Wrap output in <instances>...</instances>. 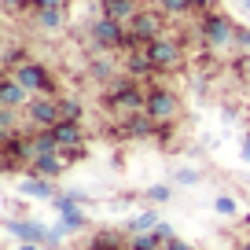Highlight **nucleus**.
I'll return each instance as SVG.
<instances>
[{
	"mask_svg": "<svg viewBox=\"0 0 250 250\" xmlns=\"http://www.w3.org/2000/svg\"><path fill=\"white\" fill-rule=\"evenodd\" d=\"M144 103H147V92L136 81H129V78L110 81V88H107V107L110 110H118V114H140Z\"/></svg>",
	"mask_w": 250,
	"mask_h": 250,
	"instance_id": "f257e3e1",
	"label": "nucleus"
},
{
	"mask_svg": "<svg viewBox=\"0 0 250 250\" xmlns=\"http://www.w3.org/2000/svg\"><path fill=\"white\" fill-rule=\"evenodd\" d=\"M199 33H203L206 48H217V52H225V48L235 44V22L228 15H221V11H203Z\"/></svg>",
	"mask_w": 250,
	"mask_h": 250,
	"instance_id": "f03ea898",
	"label": "nucleus"
},
{
	"mask_svg": "<svg viewBox=\"0 0 250 250\" xmlns=\"http://www.w3.org/2000/svg\"><path fill=\"white\" fill-rule=\"evenodd\" d=\"M162 33H166V15L162 11H151V8H140L136 19L129 22V44L125 48H144L155 37H162Z\"/></svg>",
	"mask_w": 250,
	"mask_h": 250,
	"instance_id": "7ed1b4c3",
	"label": "nucleus"
},
{
	"mask_svg": "<svg viewBox=\"0 0 250 250\" xmlns=\"http://www.w3.org/2000/svg\"><path fill=\"white\" fill-rule=\"evenodd\" d=\"M88 37H92V44L100 48V52H118V48L129 44V26L114 22V19H107V15H100L92 22V30H88Z\"/></svg>",
	"mask_w": 250,
	"mask_h": 250,
	"instance_id": "20e7f679",
	"label": "nucleus"
},
{
	"mask_svg": "<svg viewBox=\"0 0 250 250\" xmlns=\"http://www.w3.org/2000/svg\"><path fill=\"white\" fill-rule=\"evenodd\" d=\"M147 48V59H151V66H155V74H169V70H177L180 62H184V52H180V44L173 37H155L151 44H144Z\"/></svg>",
	"mask_w": 250,
	"mask_h": 250,
	"instance_id": "39448f33",
	"label": "nucleus"
},
{
	"mask_svg": "<svg viewBox=\"0 0 250 250\" xmlns=\"http://www.w3.org/2000/svg\"><path fill=\"white\" fill-rule=\"evenodd\" d=\"M11 78H19L33 96H52V88H55V85H52V74H48V66H44V62H37V59L19 62L15 70H11Z\"/></svg>",
	"mask_w": 250,
	"mask_h": 250,
	"instance_id": "423d86ee",
	"label": "nucleus"
},
{
	"mask_svg": "<svg viewBox=\"0 0 250 250\" xmlns=\"http://www.w3.org/2000/svg\"><path fill=\"white\" fill-rule=\"evenodd\" d=\"M62 114H59V96H33L30 107H26V125L33 129H52L59 125Z\"/></svg>",
	"mask_w": 250,
	"mask_h": 250,
	"instance_id": "0eeeda50",
	"label": "nucleus"
},
{
	"mask_svg": "<svg viewBox=\"0 0 250 250\" xmlns=\"http://www.w3.org/2000/svg\"><path fill=\"white\" fill-rule=\"evenodd\" d=\"M144 110H147L158 125H166V122H173V118L180 114V100H177L173 88H147V103H144Z\"/></svg>",
	"mask_w": 250,
	"mask_h": 250,
	"instance_id": "6e6552de",
	"label": "nucleus"
},
{
	"mask_svg": "<svg viewBox=\"0 0 250 250\" xmlns=\"http://www.w3.org/2000/svg\"><path fill=\"white\" fill-rule=\"evenodd\" d=\"M33 100V92L22 85L19 78H11V74H4V81H0V107H15V110H26Z\"/></svg>",
	"mask_w": 250,
	"mask_h": 250,
	"instance_id": "1a4fd4ad",
	"label": "nucleus"
},
{
	"mask_svg": "<svg viewBox=\"0 0 250 250\" xmlns=\"http://www.w3.org/2000/svg\"><path fill=\"white\" fill-rule=\"evenodd\" d=\"M52 136H55V144H59V151H81L85 147V129H81V122L52 125Z\"/></svg>",
	"mask_w": 250,
	"mask_h": 250,
	"instance_id": "9d476101",
	"label": "nucleus"
},
{
	"mask_svg": "<svg viewBox=\"0 0 250 250\" xmlns=\"http://www.w3.org/2000/svg\"><path fill=\"white\" fill-rule=\"evenodd\" d=\"M70 166V158H66V151H59V155H44V158H33L30 166H26V173H33V177H44V180H55L62 177V169Z\"/></svg>",
	"mask_w": 250,
	"mask_h": 250,
	"instance_id": "9b49d317",
	"label": "nucleus"
},
{
	"mask_svg": "<svg viewBox=\"0 0 250 250\" xmlns=\"http://www.w3.org/2000/svg\"><path fill=\"white\" fill-rule=\"evenodd\" d=\"M100 8L107 19H114V22H133L136 11H140V0H100Z\"/></svg>",
	"mask_w": 250,
	"mask_h": 250,
	"instance_id": "f8f14e48",
	"label": "nucleus"
},
{
	"mask_svg": "<svg viewBox=\"0 0 250 250\" xmlns=\"http://www.w3.org/2000/svg\"><path fill=\"white\" fill-rule=\"evenodd\" d=\"M155 125H158L155 118H151L147 110H140V114H129V118L122 122V133L133 136V140H140V136H151V133H155Z\"/></svg>",
	"mask_w": 250,
	"mask_h": 250,
	"instance_id": "ddd939ff",
	"label": "nucleus"
},
{
	"mask_svg": "<svg viewBox=\"0 0 250 250\" xmlns=\"http://www.w3.org/2000/svg\"><path fill=\"white\" fill-rule=\"evenodd\" d=\"M8 232H15L22 243H48V228H41L37 221H8Z\"/></svg>",
	"mask_w": 250,
	"mask_h": 250,
	"instance_id": "4468645a",
	"label": "nucleus"
},
{
	"mask_svg": "<svg viewBox=\"0 0 250 250\" xmlns=\"http://www.w3.org/2000/svg\"><path fill=\"white\" fill-rule=\"evenodd\" d=\"M26 136H30V151H33V158L59 155V144H55L52 129H33V133H26Z\"/></svg>",
	"mask_w": 250,
	"mask_h": 250,
	"instance_id": "2eb2a0df",
	"label": "nucleus"
},
{
	"mask_svg": "<svg viewBox=\"0 0 250 250\" xmlns=\"http://www.w3.org/2000/svg\"><path fill=\"white\" fill-rule=\"evenodd\" d=\"M22 195H33V199H55L59 191L52 188V180H44V177H33V173H26V180H22Z\"/></svg>",
	"mask_w": 250,
	"mask_h": 250,
	"instance_id": "dca6fc26",
	"label": "nucleus"
},
{
	"mask_svg": "<svg viewBox=\"0 0 250 250\" xmlns=\"http://www.w3.org/2000/svg\"><path fill=\"white\" fill-rule=\"evenodd\" d=\"M129 74L133 78H147V74H155V66H151V59H147V48H129Z\"/></svg>",
	"mask_w": 250,
	"mask_h": 250,
	"instance_id": "f3484780",
	"label": "nucleus"
},
{
	"mask_svg": "<svg viewBox=\"0 0 250 250\" xmlns=\"http://www.w3.org/2000/svg\"><path fill=\"white\" fill-rule=\"evenodd\" d=\"M37 26L41 30H48V33H55V30H62V22H66V8H52V11H37Z\"/></svg>",
	"mask_w": 250,
	"mask_h": 250,
	"instance_id": "a211bd4d",
	"label": "nucleus"
},
{
	"mask_svg": "<svg viewBox=\"0 0 250 250\" xmlns=\"http://www.w3.org/2000/svg\"><path fill=\"white\" fill-rule=\"evenodd\" d=\"M166 239L158 232H136L133 239H129V250H162Z\"/></svg>",
	"mask_w": 250,
	"mask_h": 250,
	"instance_id": "6ab92c4d",
	"label": "nucleus"
},
{
	"mask_svg": "<svg viewBox=\"0 0 250 250\" xmlns=\"http://www.w3.org/2000/svg\"><path fill=\"white\" fill-rule=\"evenodd\" d=\"M88 250H129V243H125L118 232H100V235L92 239V247H88Z\"/></svg>",
	"mask_w": 250,
	"mask_h": 250,
	"instance_id": "aec40b11",
	"label": "nucleus"
},
{
	"mask_svg": "<svg viewBox=\"0 0 250 250\" xmlns=\"http://www.w3.org/2000/svg\"><path fill=\"white\" fill-rule=\"evenodd\" d=\"M158 225H162V221H158V213L147 210V213H136V217L129 221V232H133V235H136V232H155Z\"/></svg>",
	"mask_w": 250,
	"mask_h": 250,
	"instance_id": "412c9836",
	"label": "nucleus"
},
{
	"mask_svg": "<svg viewBox=\"0 0 250 250\" xmlns=\"http://www.w3.org/2000/svg\"><path fill=\"white\" fill-rule=\"evenodd\" d=\"M158 11H162L166 19L188 15V11H191V0H158Z\"/></svg>",
	"mask_w": 250,
	"mask_h": 250,
	"instance_id": "4be33fe9",
	"label": "nucleus"
},
{
	"mask_svg": "<svg viewBox=\"0 0 250 250\" xmlns=\"http://www.w3.org/2000/svg\"><path fill=\"white\" fill-rule=\"evenodd\" d=\"M92 78L110 85V81H118V66H114L110 59H96V62H92Z\"/></svg>",
	"mask_w": 250,
	"mask_h": 250,
	"instance_id": "5701e85b",
	"label": "nucleus"
},
{
	"mask_svg": "<svg viewBox=\"0 0 250 250\" xmlns=\"http://www.w3.org/2000/svg\"><path fill=\"white\" fill-rule=\"evenodd\" d=\"M59 114L62 122H81V103L74 96H59Z\"/></svg>",
	"mask_w": 250,
	"mask_h": 250,
	"instance_id": "b1692460",
	"label": "nucleus"
},
{
	"mask_svg": "<svg viewBox=\"0 0 250 250\" xmlns=\"http://www.w3.org/2000/svg\"><path fill=\"white\" fill-rule=\"evenodd\" d=\"M0 133L15 136V107H0Z\"/></svg>",
	"mask_w": 250,
	"mask_h": 250,
	"instance_id": "393cba45",
	"label": "nucleus"
},
{
	"mask_svg": "<svg viewBox=\"0 0 250 250\" xmlns=\"http://www.w3.org/2000/svg\"><path fill=\"white\" fill-rule=\"evenodd\" d=\"M217 213H225V217H235V213H239V206H235V199H228V195H217Z\"/></svg>",
	"mask_w": 250,
	"mask_h": 250,
	"instance_id": "a878e982",
	"label": "nucleus"
},
{
	"mask_svg": "<svg viewBox=\"0 0 250 250\" xmlns=\"http://www.w3.org/2000/svg\"><path fill=\"white\" fill-rule=\"evenodd\" d=\"M52 8H66V0H30V11H52Z\"/></svg>",
	"mask_w": 250,
	"mask_h": 250,
	"instance_id": "bb28decb",
	"label": "nucleus"
},
{
	"mask_svg": "<svg viewBox=\"0 0 250 250\" xmlns=\"http://www.w3.org/2000/svg\"><path fill=\"white\" fill-rule=\"evenodd\" d=\"M4 11H8V15H19V11H30V0H4Z\"/></svg>",
	"mask_w": 250,
	"mask_h": 250,
	"instance_id": "cd10ccee",
	"label": "nucleus"
},
{
	"mask_svg": "<svg viewBox=\"0 0 250 250\" xmlns=\"http://www.w3.org/2000/svg\"><path fill=\"white\" fill-rule=\"evenodd\" d=\"M195 180H199V173H195V169H180V173H177V184H184V188H191Z\"/></svg>",
	"mask_w": 250,
	"mask_h": 250,
	"instance_id": "c85d7f7f",
	"label": "nucleus"
},
{
	"mask_svg": "<svg viewBox=\"0 0 250 250\" xmlns=\"http://www.w3.org/2000/svg\"><path fill=\"white\" fill-rule=\"evenodd\" d=\"M235 44H239V48H250V30L235 26Z\"/></svg>",
	"mask_w": 250,
	"mask_h": 250,
	"instance_id": "c756f323",
	"label": "nucleus"
},
{
	"mask_svg": "<svg viewBox=\"0 0 250 250\" xmlns=\"http://www.w3.org/2000/svg\"><path fill=\"white\" fill-rule=\"evenodd\" d=\"M147 199H155V203H166V199H169V188H151Z\"/></svg>",
	"mask_w": 250,
	"mask_h": 250,
	"instance_id": "7c9ffc66",
	"label": "nucleus"
},
{
	"mask_svg": "<svg viewBox=\"0 0 250 250\" xmlns=\"http://www.w3.org/2000/svg\"><path fill=\"white\" fill-rule=\"evenodd\" d=\"M210 4H213V0H191V11H206Z\"/></svg>",
	"mask_w": 250,
	"mask_h": 250,
	"instance_id": "2f4dec72",
	"label": "nucleus"
},
{
	"mask_svg": "<svg viewBox=\"0 0 250 250\" xmlns=\"http://www.w3.org/2000/svg\"><path fill=\"white\" fill-rule=\"evenodd\" d=\"M243 158H247V162H250V133L243 136Z\"/></svg>",
	"mask_w": 250,
	"mask_h": 250,
	"instance_id": "473e14b6",
	"label": "nucleus"
},
{
	"mask_svg": "<svg viewBox=\"0 0 250 250\" xmlns=\"http://www.w3.org/2000/svg\"><path fill=\"white\" fill-rule=\"evenodd\" d=\"M19 250H37V243H19Z\"/></svg>",
	"mask_w": 250,
	"mask_h": 250,
	"instance_id": "72a5a7b5",
	"label": "nucleus"
},
{
	"mask_svg": "<svg viewBox=\"0 0 250 250\" xmlns=\"http://www.w3.org/2000/svg\"><path fill=\"white\" fill-rule=\"evenodd\" d=\"M235 250H250V239H243V243H239V247H235Z\"/></svg>",
	"mask_w": 250,
	"mask_h": 250,
	"instance_id": "f704fd0d",
	"label": "nucleus"
}]
</instances>
